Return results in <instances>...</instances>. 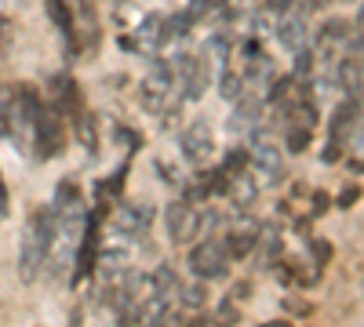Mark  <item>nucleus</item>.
Returning <instances> with one entry per match:
<instances>
[{"instance_id": "27", "label": "nucleus", "mask_w": 364, "mask_h": 327, "mask_svg": "<svg viewBox=\"0 0 364 327\" xmlns=\"http://www.w3.org/2000/svg\"><path fill=\"white\" fill-rule=\"evenodd\" d=\"M4 29H8V26H4V22H0V33H4Z\"/></svg>"}, {"instance_id": "11", "label": "nucleus", "mask_w": 364, "mask_h": 327, "mask_svg": "<svg viewBox=\"0 0 364 327\" xmlns=\"http://www.w3.org/2000/svg\"><path fill=\"white\" fill-rule=\"evenodd\" d=\"M259 113H262V99H255V95H240L237 99V109H233V116H230V131H248V128H255L259 124Z\"/></svg>"}, {"instance_id": "3", "label": "nucleus", "mask_w": 364, "mask_h": 327, "mask_svg": "<svg viewBox=\"0 0 364 327\" xmlns=\"http://www.w3.org/2000/svg\"><path fill=\"white\" fill-rule=\"evenodd\" d=\"M171 77H178V92H182V99H186V102L204 99V92H208V80H211L208 62H204V58H193V55H182V58H175V70H171Z\"/></svg>"}, {"instance_id": "21", "label": "nucleus", "mask_w": 364, "mask_h": 327, "mask_svg": "<svg viewBox=\"0 0 364 327\" xmlns=\"http://www.w3.org/2000/svg\"><path fill=\"white\" fill-rule=\"evenodd\" d=\"M237 320H240V313H237L233 299H226V302L219 306V313H215V327H233Z\"/></svg>"}, {"instance_id": "16", "label": "nucleus", "mask_w": 364, "mask_h": 327, "mask_svg": "<svg viewBox=\"0 0 364 327\" xmlns=\"http://www.w3.org/2000/svg\"><path fill=\"white\" fill-rule=\"evenodd\" d=\"M248 80H252V84H259V80H273V62H269L266 55H262V58H259V55L252 58V70H248Z\"/></svg>"}, {"instance_id": "28", "label": "nucleus", "mask_w": 364, "mask_h": 327, "mask_svg": "<svg viewBox=\"0 0 364 327\" xmlns=\"http://www.w3.org/2000/svg\"><path fill=\"white\" fill-rule=\"evenodd\" d=\"M339 4H350V0H339Z\"/></svg>"}, {"instance_id": "8", "label": "nucleus", "mask_w": 364, "mask_h": 327, "mask_svg": "<svg viewBox=\"0 0 364 327\" xmlns=\"http://www.w3.org/2000/svg\"><path fill=\"white\" fill-rule=\"evenodd\" d=\"M252 164H255V171H259V178H266V182H277V178L284 174V157H281V150L273 145L269 138H255V153L248 157Z\"/></svg>"}, {"instance_id": "14", "label": "nucleus", "mask_w": 364, "mask_h": 327, "mask_svg": "<svg viewBox=\"0 0 364 327\" xmlns=\"http://www.w3.org/2000/svg\"><path fill=\"white\" fill-rule=\"evenodd\" d=\"M230 196H233V204H240V207H248L252 200H255V182L240 171V174H233V186H230Z\"/></svg>"}, {"instance_id": "24", "label": "nucleus", "mask_w": 364, "mask_h": 327, "mask_svg": "<svg viewBox=\"0 0 364 327\" xmlns=\"http://www.w3.org/2000/svg\"><path fill=\"white\" fill-rule=\"evenodd\" d=\"M350 138H353V145H360V150H364V121H360V128H357Z\"/></svg>"}, {"instance_id": "18", "label": "nucleus", "mask_w": 364, "mask_h": 327, "mask_svg": "<svg viewBox=\"0 0 364 327\" xmlns=\"http://www.w3.org/2000/svg\"><path fill=\"white\" fill-rule=\"evenodd\" d=\"M182 302H186L190 309H200L204 302H208V291H204V280L200 284H193V287H182V294H178Z\"/></svg>"}, {"instance_id": "9", "label": "nucleus", "mask_w": 364, "mask_h": 327, "mask_svg": "<svg viewBox=\"0 0 364 327\" xmlns=\"http://www.w3.org/2000/svg\"><path fill=\"white\" fill-rule=\"evenodd\" d=\"M149 222H154V207H149V204H124V207H117V215H113L117 233H124V236L146 233Z\"/></svg>"}, {"instance_id": "7", "label": "nucleus", "mask_w": 364, "mask_h": 327, "mask_svg": "<svg viewBox=\"0 0 364 327\" xmlns=\"http://www.w3.org/2000/svg\"><path fill=\"white\" fill-rule=\"evenodd\" d=\"M211 153H215V135H211L208 121H193L186 131H182V157L190 164H204Z\"/></svg>"}, {"instance_id": "12", "label": "nucleus", "mask_w": 364, "mask_h": 327, "mask_svg": "<svg viewBox=\"0 0 364 327\" xmlns=\"http://www.w3.org/2000/svg\"><path fill=\"white\" fill-rule=\"evenodd\" d=\"M353 124H357V106L346 102L336 109V116H331V145H343V138L353 135Z\"/></svg>"}, {"instance_id": "10", "label": "nucleus", "mask_w": 364, "mask_h": 327, "mask_svg": "<svg viewBox=\"0 0 364 327\" xmlns=\"http://www.w3.org/2000/svg\"><path fill=\"white\" fill-rule=\"evenodd\" d=\"M277 40H281L291 55L306 51V18H302L299 11H291V8H288V15H284V18H281V26H277Z\"/></svg>"}, {"instance_id": "26", "label": "nucleus", "mask_w": 364, "mask_h": 327, "mask_svg": "<svg viewBox=\"0 0 364 327\" xmlns=\"http://www.w3.org/2000/svg\"><path fill=\"white\" fill-rule=\"evenodd\" d=\"M262 327H295V323H288V320H269V323H262Z\"/></svg>"}, {"instance_id": "20", "label": "nucleus", "mask_w": 364, "mask_h": 327, "mask_svg": "<svg viewBox=\"0 0 364 327\" xmlns=\"http://www.w3.org/2000/svg\"><path fill=\"white\" fill-rule=\"evenodd\" d=\"M245 164H248V153L245 150H230L226 153V164H223V174H240V171H245Z\"/></svg>"}, {"instance_id": "5", "label": "nucleus", "mask_w": 364, "mask_h": 327, "mask_svg": "<svg viewBox=\"0 0 364 327\" xmlns=\"http://www.w3.org/2000/svg\"><path fill=\"white\" fill-rule=\"evenodd\" d=\"M171 95H175V77H171V66L157 62L154 70L146 73L142 80V106L149 113H164L171 106Z\"/></svg>"}, {"instance_id": "6", "label": "nucleus", "mask_w": 364, "mask_h": 327, "mask_svg": "<svg viewBox=\"0 0 364 327\" xmlns=\"http://www.w3.org/2000/svg\"><path fill=\"white\" fill-rule=\"evenodd\" d=\"M164 218H168V236L175 244H190L200 233V215H197V207L190 200H171Z\"/></svg>"}, {"instance_id": "23", "label": "nucleus", "mask_w": 364, "mask_h": 327, "mask_svg": "<svg viewBox=\"0 0 364 327\" xmlns=\"http://www.w3.org/2000/svg\"><path fill=\"white\" fill-rule=\"evenodd\" d=\"M357 196H360V189H357V186H350V189H346V193L339 196V207H350V204H353Z\"/></svg>"}, {"instance_id": "15", "label": "nucleus", "mask_w": 364, "mask_h": 327, "mask_svg": "<svg viewBox=\"0 0 364 327\" xmlns=\"http://www.w3.org/2000/svg\"><path fill=\"white\" fill-rule=\"evenodd\" d=\"M252 248H255V236H252V233H230V240H226L230 258H245Z\"/></svg>"}, {"instance_id": "1", "label": "nucleus", "mask_w": 364, "mask_h": 327, "mask_svg": "<svg viewBox=\"0 0 364 327\" xmlns=\"http://www.w3.org/2000/svg\"><path fill=\"white\" fill-rule=\"evenodd\" d=\"M55 236H58V211L51 207H37L26 222V233H22V251H18V277L26 284H33L44 270V262L55 248Z\"/></svg>"}, {"instance_id": "19", "label": "nucleus", "mask_w": 364, "mask_h": 327, "mask_svg": "<svg viewBox=\"0 0 364 327\" xmlns=\"http://www.w3.org/2000/svg\"><path fill=\"white\" fill-rule=\"evenodd\" d=\"M219 92H223V99H226V102H237V99H240V77H237L233 70H230V73L223 77Z\"/></svg>"}, {"instance_id": "4", "label": "nucleus", "mask_w": 364, "mask_h": 327, "mask_svg": "<svg viewBox=\"0 0 364 327\" xmlns=\"http://www.w3.org/2000/svg\"><path fill=\"white\" fill-rule=\"evenodd\" d=\"M63 142H66V135H63L58 113L41 106L37 121H33V153H37V160H51L58 150H63Z\"/></svg>"}, {"instance_id": "22", "label": "nucleus", "mask_w": 364, "mask_h": 327, "mask_svg": "<svg viewBox=\"0 0 364 327\" xmlns=\"http://www.w3.org/2000/svg\"><path fill=\"white\" fill-rule=\"evenodd\" d=\"M310 251H314V262H317V265H324V262L331 258V248H328V240H314V248H310Z\"/></svg>"}, {"instance_id": "13", "label": "nucleus", "mask_w": 364, "mask_h": 327, "mask_svg": "<svg viewBox=\"0 0 364 327\" xmlns=\"http://www.w3.org/2000/svg\"><path fill=\"white\" fill-rule=\"evenodd\" d=\"M48 15L51 22L63 29L66 40H77V29H73V11H70V0H48Z\"/></svg>"}, {"instance_id": "2", "label": "nucleus", "mask_w": 364, "mask_h": 327, "mask_svg": "<svg viewBox=\"0 0 364 327\" xmlns=\"http://www.w3.org/2000/svg\"><path fill=\"white\" fill-rule=\"evenodd\" d=\"M190 273L197 280H223L230 273V251L223 240H200L190 251Z\"/></svg>"}, {"instance_id": "25", "label": "nucleus", "mask_w": 364, "mask_h": 327, "mask_svg": "<svg viewBox=\"0 0 364 327\" xmlns=\"http://www.w3.org/2000/svg\"><path fill=\"white\" fill-rule=\"evenodd\" d=\"M350 95H353V99H357V102L364 106V84H357V87H353V92H350Z\"/></svg>"}, {"instance_id": "17", "label": "nucleus", "mask_w": 364, "mask_h": 327, "mask_svg": "<svg viewBox=\"0 0 364 327\" xmlns=\"http://www.w3.org/2000/svg\"><path fill=\"white\" fill-rule=\"evenodd\" d=\"M295 87V80L291 77H281V80H273V87H269V99L266 102H273V106H284L288 102V92Z\"/></svg>"}]
</instances>
